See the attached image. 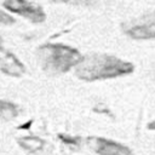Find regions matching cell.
I'll return each mask as SVG.
<instances>
[{"mask_svg": "<svg viewBox=\"0 0 155 155\" xmlns=\"http://www.w3.org/2000/svg\"><path fill=\"white\" fill-rule=\"evenodd\" d=\"M4 6L15 13H18L34 23H41L45 21L46 16L41 6L35 2L27 0H5Z\"/></svg>", "mask_w": 155, "mask_h": 155, "instance_id": "4", "label": "cell"}, {"mask_svg": "<svg viewBox=\"0 0 155 155\" xmlns=\"http://www.w3.org/2000/svg\"><path fill=\"white\" fill-rule=\"evenodd\" d=\"M36 54L40 67L50 75L67 73L82 57L78 50L62 44H45L38 48Z\"/></svg>", "mask_w": 155, "mask_h": 155, "instance_id": "2", "label": "cell"}, {"mask_svg": "<svg viewBox=\"0 0 155 155\" xmlns=\"http://www.w3.org/2000/svg\"><path fill=\"white\" fill-rule=\"evenodd\" d=\"M86 143L97 155H132V150L127 145L104 137L90 136L87 137Z\"/></svg>", "mask_w": 155, "mask_h": 155, "instance_id": "3", "label": "cell"}, {"mask_svg": "<svg viewBox=\"0 0 155 155\" xmlns=\"http://www.w3.org/2000/svg\"><path fill=\"white\" fill-rule=\"evenodd\" d=\"M0 70L8 76L19 78L24 74L25 68L15 54L0 48Z\"/></svg>", "mask_w": 155, "mask_h": 155, "instance_id": "6", "label": "cell"}, {"mask_svg": "<svg viewBox=\"0 0 155 155\" xmlns=\"http://www.w3.org/2000/svg\"><path fill=\"white\" fill-rule=\"evenodd\" d=\"M17 143L19 144V147L29 153H36L39 150H41L45 145L44 139L36 137V136H24V137H19L17 139Z\"/></svg>", "mask_w": 155, "mask_h": 155, "instance_id": "7", "label": "cell"}, {"mask_svg": "<svg viewBox=\"0 0 155 155\" xmlns=\"http://www.w3.org/2000/svg\"><path fill=\"white\" fill-rule=\"evenodd\" d=\"M125 33L131 36L132 39L137 40H145L153 39L155 35V25H154V16L150 13L148 17L132 22L126 27Z\"/></svg>", "mask_w": 155, "mask_h": 155, "instance_id": "5", "label": "cell"}, {"mask_svg": "<svg viewBox=\"0 0 155 155\" xmlns=\"http://www.w3.org/2000/svg\"><path fill=\"white\" fill-rule=\"evenodd\" d=\"M0 45H1V36H0Z\"/></svg>", "mask_w": 155, "mask_h": 155, "instance_id": "12", "label": "cell"}, {"mask_svg": "<svg viewBox=\"0 0 155 155\" xmlns=\"http://www.w3.org/2000/svg\"><path fill=\"white\" fill-rule=\"evenodd\" d=\"M134 67L121 58L103 53H92L81 57L75 65V75L84 81L114 79L131 74Z\"/></svg>", "mask_w": 155, "mask_h": 155, "instance_id": "1", "label": "cell"}, {"mask_svg": "<svg viewBox=\"0 0 155 155\" xmlns=\"http://www.w3.org/2000/svg\"><path fill=\"white\" fill-rule=\"evenodd\" d=\"M54 2H65V4H71V5H84V6H93V5H99L109 0H52Z\"/></svg>", "mask_w": 155, "mask_h": 155, "instance_id": "9", "label": "cell"}, {"mask_svg": "<svg viewBox=\"0 0 155 155\" xmlns=\"http://www.w3.org/2000/svg\"><path fill=\"white\" fill-rule=\"evenodd\" d=\"M17 115H18V108L16 104L7 101H0V119L11 120L15 119Z\"/></svg>", "mask_w": 155, "mask_h": 155, "instance_id": "8", "label": "cell"}, {"mask_svg": "<svg viewBox=\"0 0 155 155\" xmlns=\"http://www.w3.org/2000/svg\"><path fill=\"white\" fill-rule=\"evenodd\" d=\"M59 138L64 142V143H67L68 145H79V138H76V137H70V136H64V134H59Z\"/></svg>", "mask_w": 155, "mask_h": 155, "instance_id": "11", "label": "cell"}, {"mask_svg": "<svg viewBox=\"0 0 155 155\" xmlns=\"http://www.w3.org/2000/svg\"><path fill=\"white\" fill-rule=\"evenodd\" d=\"M13 22H15V19H13L10 15H7V13L4 12V11H0V24L10 25V24H12Z\"/></svg>", "mask_w": 155, "mask_h": 155, "instance_id": "10", "label": "cell"}]
</instances>
